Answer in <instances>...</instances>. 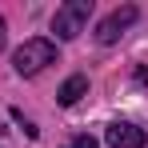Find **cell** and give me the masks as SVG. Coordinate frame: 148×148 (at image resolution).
I'll list each match as a JSON object with an SVG mask.
<instances>
[{
    "label": "cell",
    "mask_w": 148,
    "mask_h": 148,
    "mask_svg": "<svg viewBox=\"0 0 148 148\" xmlns=\"http://www.w3.org/2000/svg\"><path fill=\"white\" fill-rule=\"evenodd\" d=\"M56 64V44H52L48 36H36V40H24L20 48L12 52V68L20 76H36L40 68H48Z\"/></svg>",
    "instance_id": "6da1fadb"
},
{
    "label": "cell",
    "mask_w": 148,
    "mask_h": 148,
    "mask_svg": "<svg viewBox=\"0 0 148 148\" xmlns=\"http://www.w3.org/2000/svg\"><path fill=\"white\" fill-rule=\"evenodd\" d=\"M88 16H92V0H68V4L56 8L52 32H56L60 40H76V36L84 32V24H88Z\"/></svg>",
    "instance_id": "7a4b0ae2"
},
{
    "label": "cell",
    "mask_w": 148,
    "mask_h": 148,
    "mask_svg": "<svg viewBox=\"0 0 148 148\" xmlns=\"http://www.w3.org/2000/svg\"><path fill=\"white\" fill-rule=\"evenodd\" d=\"M136 16H140L136 4H124V8H116V12H108V16L96 24V40H100V44H116L124 32L136 24Z\"/></svg>",
    "instance_id": "3957f363"
},
{
    "label": "cell",
    "mask_w": 148,
    "mask_h": 148,
    "mask_svg": "<svg viewBox=\"0 0 148 148\" xmlns=\"http://www.w3.org/2000/svg\"><path fill=\"white\" fill-rule=\"evenodd\" d=\"M104 140H108V148H144L148 136H144V128L116 120V124H108V128H104Z\"/></svg>",
    "instance_id": "277c9868"
},
{
    "label": "cell",
    "mask_w": 148,
    "mask_h": 148,
    "mask_svg": "<svg viewBox=\"0 0 148 148\" xmlns=\"http://www.w3.org/2000/svg\"><path fill=\"white\" fill-rule=\"evenodd\" d=\"M84 92H88V76H68V80L60 84V92H56V100H60L64 108H72V104H76L80 96H84Z\"/></svg>",
    "instance_id": "5b68a950"
},
{
    "label": "cell",
    "mask_w": 148,
    "mask_h": 148,
    "mask_svg": "<svg viewBox=\"0 0 148 148\" xmlns=\"http://www.w3.org/2000/svg\"><path fill=\"white\" fill-rule=\"evenodd\" d=\"M64 148H96V140H92L88 132H80V136H72V140H68Z\"/></svg>",
    "instance_id": "8992f818"
},
{
    "label": "cell",
    "mask_w": 148,
    "mask_h": 148,
    "mask_svg": "<svg viewBox=\"0 0 148 148\" xmlns=\"http://www.w3.org/2000/svg\"><path fill=\"white\" fill-rule=\"evenodd\" d=\"M0 48H4V20H0Z\"/></svg>",
    "instance_id": "52a82bcc"
}]
</instances>
